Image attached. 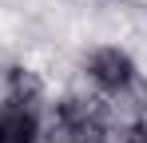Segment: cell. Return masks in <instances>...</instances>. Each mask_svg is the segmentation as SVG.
Instances as JSON below:
<instances>
[{
	"label": "cell",
	"mask_w": 147,
	"mask_h": 143,
	"mask_svg": "<svg viewBox=\"0 0 147 143\" xmlns=\"http://www.w3.org/2000/svg\"><path fill=\"white\" fill-rule=\"evenodd\" d=\"M107 103V119H119V123H147V80L143 76H131L123 88L103 95Z\"/></svg>",
	"instance_id": "obj_2"
},
{
	"label": "cell",
	"mask_w": 147,
	"mask_h": 143,
	"mask_svg": "<svg viewBox=\"0 0 147 143\" xmlns=\"http://www.w3.org/2000/svg\"><path fill=\"white\" fill-rule=\"evenodd\" d=\"M92 143H147V123H119V119H107L96 131Z\"/></svg>",
	"instance_id": "obj_3"
},
{
	"label": "cell",
	"mask_w": 147,
	"mask_h": 143,
	"mask_svg": "<svg viewBox=\"0 0 147 143\" xmlns=\"http://www.w3.org/2000/svg\"><path fill=\"white\" fill-rule=\"evenodd\" d=\"M84 76H88V84H92L99 95H107V92H115V88H123V84H127L131 76H139V72H135V64H131L127 52L103 44V48H92V52L84 56Z\"/></svg>",
	"instance_id": "obj_1"
}]
</instances>
